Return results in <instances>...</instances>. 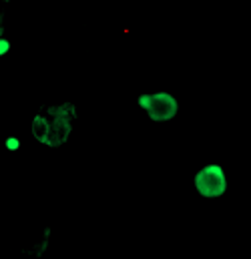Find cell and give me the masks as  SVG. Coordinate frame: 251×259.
<instances>
[{
    "instance_id": "obj_5",
    "label": "cell",
    "mask_w": 251,
    "mask_h": 259,
    "mask_svg": "<svg viewBox=\"0 0 251 259\" xmlns=\"http://www.w3.org/2000/svg\"><path fill=\"white\" fill-rule=\"evenodd\" d=\"M20 147H22V141H20L16 135H8V137L4 139V149H6V151L16 153V151H20Z\"/></svg>"
},
{
    "instance_id": "obj_3",
    "label": "cell",
    "mask_w": 251,
    "mask_h": 259,
    "mask_svg": "<svg viewBox=\"0 0 251 259\" xmlns=\"http://www.w3.org/2000/svg\"><path fill=\"white\" fill-rule=\"evenodd\" d=\"M193 189L201 199H221L229 189V177L221 163H205L193 175Z\"/></svg>"
},
{
    "instance_id": "obj_2",
    "label": "cell",
    "mask_w": 251,
    "mask_h": 259,
    "mask_svg": "<svg viewBox=\"0 0 251 259\" xmlns=\"http://www.w3.org/2000/svg\"><path fill=\"white\" fill-rule=\"evenodd\" d=\"M137 107L147 115V119L155 125H165L177 119L181 111V103L177 95L171 91H153V93H141L137 97Z\"/></svg>"
},
{
    "instance_id": "obj_4",
    "label": "cell",
    "mask_w": 251,
    "mask_h": 259,
    "mask_svg": "<svg viewBox=\"0 0 251 259\" xmlns=\"http://www.w3.org/2000/svg\"><path fill=\"white\" fill-rule=\"evenodd\" d=\"M51 235H53V229L51 227H45L43 229V235H40V239L28 249V255H32V257L40 259L47 251H49V245H51Z\"/></svg>"
},
{
    "instance_id": "obj_1",
    "label": "cell",
    "mask_w": 251,
    "mask_h": 259,
    "mask_svg": "<svg viewBox=\"0 0 251 259\" xmlns=\"http://www.w3.org/2000/svg\"><path fill=\"white\" fill-rule=\"evenodd\" d=\"M76 119H78V109L74 103L64 101L49 105L34 113L30 121V135L38 145L47 149H59L70 141Z\"/></svg>"
},
{
    "instance_id": "obj_6",
    "label": "cell",
    "mask_w": 251,
    "mask_h": 259,
    "mask_svg": "<svg viewBox=\"0 0 251 259\" xmlns=\"http://www.w3.org/2000/svg\"><path fill=\"white\" fill-rule=\"evenodd\" d=\"M10 49H12V45H10V38L2 36V38H0V61H2L4 57H8V55H10Z\"/></svg>"
}]
</instances>
